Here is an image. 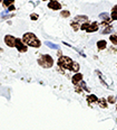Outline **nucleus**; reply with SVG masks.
Returning <instances> with one entry per match:
<instances>
[{
  "label": "nucleus",
  "instance_id": "nucleus-1",
  "mask_svg": "<svg viewBox=\"0 0 117 130\" xmlns=\"http://www.w3.org/2000/svg\"><path fill=\"white\" fill-rule=\"evenodd\" d=\"M22 42L25 43V44L28 46V47H34V48H39L40 46H41V42H40V39L38 38L36 35L34 34V32H25V34L22 35Z\"/></svg>",
  "mask_w": 117,
  "mask_h": 130
},
{
  "label": "nucleus",
  "instance_id": "nucleus-3",
  "mask_svg": "<svg viewBox=\"0 0 117 130\" xmlns=\"http://www.w3.org/2000/svg\"><path fill=\"white\" fill-rule=\"evenodd\" d=\"M73 63H74V59H72L69 56H65V55L59 56L58 61H57V65H58L60 69L67 70V71H70V70H72Z\"/></svg>",
  "mask_w": 117,
  "mask_h": 130
},
{
  "label": "nucleus",
  "instance_id": "nucleus-10",
  "mask_svg": "<svg viewBox=\"0 0 117 130\" xmlns=\"http://www.w3.org/2000/svg\"><path fill=\"white\" fill-rule=\"evenodd\" d=\"M96 46H97V50H98L99 52H102V51H104V50L107 48V40L99 39L98 42L96 43Z\"/></svg>",
  "mask_w": 117,
  "mask_h": 130
},
{
  "label": "nucleus",
  "instance_id": "nucleus-11",
  "mask_svg": "<svg viewBox=\"0 0 117 130\" xmlns=\"http://www.w3.org/2000/svg\"><path fill=\"white\" fill-rule=\"evenodd\" d=\"M73 20L77 21V23H79L80 25H81L83 23L89 21V18H88V16H86V15H77V16H75V18Z\"/></svg>",
  "mask_w": 117,
  "mask_h": 130
},
{
  "label": "nucleus",
  "instance_id": "nucleus-8",
  "mask_svg": "<svg viewBox=\"0 0 117 130\" xmlns=\"http://www.w3.org/2000/svg\"><path fill=\"white\" fill-rule=\"evenodd\" d=\"M98 30H99V24L97 23V21H92V23H90V25H89L88 28H87L86 32L91 34V32H96Z\"/></svg>",
  "mask_w": 117,
  "mask_h": 130
},
{
  "label": "nucleus",
  "instance_id": "nucleus-2",
  "mask_svg": "<svg viewBox=\"0 0 117 130\" xmlns=\"http://www.w3.org/2000/svg\"><path fill=\"white\" fill-rule=\"evenodd\" d=\"M37 63L42 69H50L54 66V58L51 57V55H48V54H41L38 56Z\"/></svg>",
  "mask_w": 117,
  "mask_h": 130
},
{
  "label": "nucleus",
  "instance_id": "nucleus-20",
  "mask_svg": "<svg viewBox=\"0 0 117 130\" xmlns=\"http://www.w3.org/2000/svg\"><path fill=\"white\" fill-rule=\"evenodd\" d=\"M89 25H90V23L89 21H86V23H83L80 25V30H84V31H86L87 30V28L89 27Z\"/></svg>",
  "mask_w": 117,
  "mask_h": 130
},
{
  "label": "nucleus",
  "instance_id": "nucleus-15",
  "mask_svg": "<svg viewBox=\"0 0 117 130\" xmlns=\"http://www.w3.org/2000/svg\"><path fill=\"white\" fill-rule=\"evenodd\" d=\"M79 70H80V65L78 62H76L74 61V63H73V66H72V70H70V72H74V73H77V72H79Z\"/></svg>",
  "mask_w": 117,
  "mask_h": 130
},
{
  "label": "nucleus",
  "instance_id": "nucleus-30",
  "mask_svg": "<svg viewBox=\"0 0 117 130\" xmlns=\"http://www.w3.org/2000/svg\"><path fill=\"white\" fill-rule=\"evenodd\" d=\"M42 1H48V0H42Z\"/></svg>",
  "mask_w": 117,
  "mask_h": 130
},
{
  "label": "nucleus",
  "instance_id": "nucleus-24",
  "mask_svg": "<svg viewBox=\"0 0 117 130\" xmlns=\"http://www.w3.org/2000/svg\"><path fill=\"white\" fill-rule=\"evenodd\" d=\"M38 18H39V16H38V13H31L30 15V19L31 20H38Z\"/></svg>",
  "mask_w": 117,
  "mask_h": 130
},
{
  "label": "nucleus",
  "instance_id": "nucleus-27",
  "mask_svg": "<svg viewBox=\"0 0 117 130\" xmlns=\"http://www.w3.org/2000/svg\"><path fill=\"white\" fill-rule=\"evenodd\" d=\"M58 56H61V51H58Z\"/></svg>",
  "mask_w": 117,
  "mask_h": 130
},
{
  "label": "nucleus",
  "instance_id": "nucleus-16",
  "mask_svg": "<svg viewBox=\"0 0 117 130\" xmlns=\"http://www.w3.org/2000/svg\"><path fill=\"white\" fill-rule=\"evenodd\" d=\"M60 17L61 18H69L70 17V11L69 10H66V9L60 10Z\"/></svg>",
  "mask_w": 117,
  "mask_h": 130
},
{
  "label": "nucleus",
  "instance_id": "nucleus-25",
  "mask_svg": "<svg viewBox=\"0 0 117 130\" xmlns=\"http://www.w3.org/2000/svg\"><path fill=\"white\" fill-rule=\"evenodd\" d=\"M16 9V8H15V6H13V5H11V6H10V7H8L7 8V10H8V11H13V10H15Z\"/></svg>",
  "mask_w": 117,
  "mask_h": 130
},
{
  "label": "nucleus",
  "instance_id": "nucleus-19",
  "mask_svg": "<svg viewBox=\"0 0 117 130\" xmlns=\"http://www.w3.org/2000/svg\"><path fill=\"white\" fill-rule=\"evenodd\" d=\"M107 102H108V104H116L117 98L114 96V95H109V96L107 98Z\"/></svg>",
  "mask_w": 117,
  "mask_h": 130
},
{
  "label": "nucleus",
  "instance_id": "nucleus-29",
  "mask_svg": "<svg viewBox=\"0 0 117 130\" xmlns=\"http://www.w3.org/2000/svg\"><path fill=\"white\" fill-rule=\"evenodd\" d=\"M116 111H117V103H116Z\"/></svg>",
  "mask_w": 117,
  "mask_h": 130
},
{
  "label": "nucleus",
  "instance_id": "nucleus-12",
  "mask_svg": "<svg viewBox=\"0 0 117 130\" xmlns=\"http://www.w3.org/2000/svg\"><path fill=\"white\" fill-rule=\"evenodd\" d=\"M97 104H98L99 108H102V109H107V108H108L107 99H105V98H100V99H98Z\"/></svg>",
  "mask_w": 117,
  "mask_h": 130
},
{
  "label": "nucleus",
  "instance_id": "nucleus-26",
  "mask_svg": "<svg viewBox=\"0 0 117 130\" xmlns=\"http://www.w3.org/2000/svg\"><path fill=\"white\" fill-rule=\"evenodd\" d=\"M111 11H114V12H117V5H115L113 8H111Z\"/></svg>",
  "mask_w": 117,
  "mask_h": 130
},
{
  "label": "nucleus",
  "instance_id": "nucleus-28",
  "mask_svg": "<svg viewBox=\"0 0 117 130\" xmlns=\"http://www.w3.org/2000/svg\"><path fill=\"white\" fill-rule=\"evenodd\" d=\"M49 1H59V0H49Z\"/></svg>",
  "mask_w": 117,
  "mask_h": 130
},
{
  "label": "nucleus",
  "instance_id": "nucleus-14",
  "mask_svg": "<svg viewBox=\"0 0 117 130\" xmlns=\"http://www.w3.org/2000/svg\"><path fill=\"white\" fill-rule=\"evenodd\" d=\"M70 26H72V28H73V30H74V31L80 30V24L77 23V21L72 20V21H70Z\"/></svg>",
  "mask_w": 117,
  "mask_h": 130
},
{
  "label": "nucleus",
  "instance_id": "nucleus-18",
  "mask_svg": "<svg viewBox=\"0 0 117 130\" xmlns=\"http://www.w3.org/2000/svg\"><path fill=\"white\" fill-rule=\"evenodd\" d=\"M109 42L114 46H117V35H114V34L109 35Z\"/></svg>",
  "mask_w": 117,
  "mask_h": 130
},
{
  "label": "nucleus",
  "instance_id": "nucleus-17",
  "mask_svg": "<svg viewBox=\"0 0 117 130\" xmlns=\"http://www.w3.org/2000/svg\"><path fill=\"white\" fill-rule=\"evenodd\" d=\"M13 4H15V0H4V1H2V6H4V8H8Z\"/></svg>",
  "mask_w": 117,
  "mask_h": 130
},
{
  "label": "nucleus",
  "instance_id": "nucleus-4",
  "mask_svg": "<svg viewBox=\"0 0 117 130\" xmlns=\"http://www.w3.org/2000/svg\"><path fill=\"white\" fill-rule=\"evenodd\" d=\"M15 47L17 48V51L19 53H26L27 51H28V46H27L25 43L22 42V39H20V38H16Z\"/></svg>",
  "mask_w": 117,
  "mask_h": 130
},
{
  "label": "nucleus",
  "instance_id": "nucleus-7",
  "mask_svg": "<svg viewBox=\"0 0 117 130\" xmlns=\"http://www.w3.org/2000/svg\"><path fill=\"white\" fill-rule=\"evenodd\" d=\"M98 99L99 98L96 95V94H88V95L86 96V101H87V103H88L89 107H92V104H95V103H97L98 102Z\"/></svg>",
  "mask_w": 117,
  "mask_h": 130
},
{
  "label": "nucleus",
  "instance_id": "nucleus-21",
  "mask_svg": "<svg viewBox=\"0 0 117 130\" xmlns=\"http://www.w3.org/2000/svg\"><path fill=\"white\" fill-rule=\"evenodd\" d=\"M113 30V27H111V25H109V26H107V27H105L104 28V30H103L102 32L104 35H106V34H110V31Z\"/></svg>",
  "mask_w": 117,
  "mask_h": 130
},
{
  "label": "nucleus",
  "instance_id": "nucleus-23",
  "mask_svg": "<svg viewBox=\"0 0 117 130\" xmlns=\"http://www.w3.org/2000/svg\"><path fill=\"white\" fill-rule=\"evenodd\" d=\"M110 19H111V21L117 20V12H114V11L110 12Z\"/></svg>",
  "mask_w": 117,
  "mask_h": 130
},
{
  "label": "nucleus",
  "instance_id": "nucleus-6",
  "mask_svg": "<svg viewBox=\"0 0 117 130\" xmlns=\"http://www.w3.org/2000/svg\"><path fill=\"white\" fill-rule=\"evenodd\" d=\"M5 43L8 47H15L16 45V37L12 35H6L5 36Z\"/></svg>",
  "mask_w": 117,
  "mask_h": 130
},
{
  "label": "nucleus",
  "instance_id": "nucleus-5",
  "mask_svg": "<svg viewBox=\"0 0 117 130\" xmlns=\"http://www.w3.org/2000/svg\"><path fill=\"white\" fill-rule=\"evenodd\" d=\"M81 81H84L83 73H80V72L74 73V75L72 76V83H73V84H74V85H78Z\"/></svg>",
  "mask_w": 117,
  "mask_h": 130
},
{
  "label": "nucleus",
  "instance_id": "nucleus-22",
  "mask_svg": "<svg viewBox=\"0 0 117 130\" xmlns=\"http://www.w3.org/2000/svg\"><path fill=\"white\" fill-rule=\"evenodd\" d=\"M46 45L48 46V47L53 48V50H58V46L56 44H54V43H50V42H46Z\"/></svg>",
  "mask_w": 117,
  "mask_h": 130
},
{
  "label": "nucleus",
  "instance_id": "nucleus-31",
  "mask_svg": "<svg viewBox=\"0 0 117 130\" xmlns=\"http://www.w3.org/2000/svg\"><path fill=\"white\" fill-rule=\"evenodd\" d=\"M0 2H2V0H0Z\"/></svg>",
  "mask_w": 117,
  "mask_h": 130
},
{
  "label": "nucleus",
  "instance_id": "nucleus-9",
  "mask_svg": "<svg viewBox=\"0 0 117 130\" xmlns=\"http://www.w3.org/2000/svg\"><path fill=\"white\" fill-rule=\"evenodd\" d=\"M47 7L49 8V9H51V10L57 11V10L61 9V4L59 1H49L48 2V5H47Z\"/></svg>",
  "mask_w": 117,
  "mask_h": 130
},
{
  "label": "nucleus",
  "instance_id": "nucleus-13",
  "mask_svg": "<svg viewBox=\"0 0 117 130\" xmlns=\"http://www.w3.org/2000/svg\"><path fill=\"white\" fill-rule=\"evenodd\" d=\"M99 19L102 21H106V23H111V19H110V15L107 12H102L99 15Z\"/></svg>",
  "mask_w": 117,
  "mask_h": 130
}]
</instances>
